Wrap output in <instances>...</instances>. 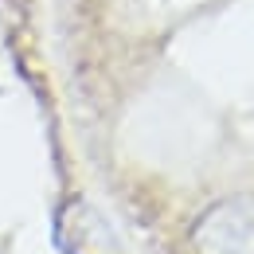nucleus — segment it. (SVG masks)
<instances>
[{
    "label": "nucleus",
    "instance_id": "nucleus-1",
    "mask_svg": "<svg viewBox=\"0 0 254 254\" xmlns=\"http://www.w3.org/2000/svg\"><path fill=\"white\" fill-rule=\"evenodd\" d=\"M195 254H254V195H227L191 227Z\"/></svg>",
    "mask_w": 254,
    "mask_h": 254
},
{
    "label": "nucleus",
    "instance_id": "nucleus-2",
    "mask_svg": "<svg viewBox=\"0 0 254 254\" xmlns=\"http://www.w3.org/2000/svg\"><path fill=\"white\" fill-rule=\"evenodd\" d=\"M55 239L63 254H122L118 235L110 231V223L86 203H66L55 223Z\"/></svg>",
    "mask_w": 254,
    "mask_h": 254
}]
</instances>
